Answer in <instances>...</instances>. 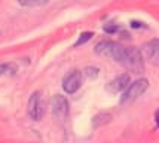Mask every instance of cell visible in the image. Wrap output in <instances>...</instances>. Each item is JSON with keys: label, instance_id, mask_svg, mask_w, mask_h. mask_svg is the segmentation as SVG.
Returning <instances> with one entry per match:
<instances>
[{"label": "cell", "instance_id": "cell-10", "mask_svg": "<svg viewBox=\"0 0 159 143\" xmlns=\"http://www.w3.org/2000/svg\"><path fill=\"white\" fill-rule=\"evenodd\" d=\"M16 70H18V67L15 63H2L0 64V78L7 75H15Z\"/></svg>", "mask_w": 159, "mask_h": 143}, {"label": "cell", "instance_id": "cell-16", "mask_svg": "<svg viewBox=\"0 0 159 143\" xmlns=\"http://www.w3.org/2000/svg\"><path fill=\"white\" fill-rule=\"evenodd\" d=\"M155 122L159 127V110H156V113H155Z\"/></svg>", "mask_w": 159, "mask_h": 143}, {"label": "cell", "instance_id": "cell-15", "mask_svg": "<svg viewBox=\"0 0 159 143\" xmlns=\"http://www.w3.org/2000/svg\"><path fill=\"white\" fill-rule=\"evenodd\" d=\"M129 26H131L132 28H143V27H146L144 26V22H141V21H131V22H129Z\"/></svg>", "mask_w": 159, "mask_h": 143}, {"label": "cell", "instance_id": "cell-11", "mask_svg": "<svg viewBox=\"0 0 159 143\" xmlns=\"http://www.w3.org/2000/svg\"><path fill=\"white\" fill-rule=\"evenodd\" d=\"M21 6L25 7H39V6H45L48 5L51 0H16Z\"/></svg>", "mask_w": 159, "mask_h": 143}, {"label": "cell", "instance_id": "cell-8", "mask_svg": "<svg viewBox=\"0 0 159 143\" xmlns=\"http://www.w3.org/2000/svg\"><path fill=\"white\" fill-rule=\"evenodd\" d=\"M113 46H115V42L113 41H101L95 45L94 51H95V54L101 55V57H109V58H110Z\"/></svg>", "mask_w": 159, "mask_h": 143}, {"label": "cell", "instance_id": "cell-13", "mask_svg": "<svg viewBox=\"0 0 159 143\" xmlns=\"http://www.w3.org/2000/svg\"><path fill=\"white\" fill-rule=\"evenodd\" d=\"M98 67H94V66H89V67H86L85 70H83V75L86 76L88 79H91V81H94V79H97L98 76Z\"/></svg>", "mask_w": 159, "mask_h": 143}, {"label": "cell", "instance_id": "cell-1", "mask_svg": "<svg viewBox=\"0 0 159 143\" xmlns=\"http://www.w3.org/2000/svg\"><path fill=\"white\" fill-rule=\"evenodd\" d=\"M119 64L134 75H140L144 72V60H143V54L139 48L125 46L124 54L119 60Z\"/></svg>", "mask_w": 159, "mask_h": 143}, {"label": "cell", "instance_id": "cell-4", "mask_svg": "<svg viewBox=\"0 0 159 143\" xmlns=\"http://www.w3.org/2000/svg\"><path fill=\"white\" fill-rule=\"evenodd\" d=\"M82 79H83V73L80 70H77V69L70 70L62 78V89L67 94H75L77 89L82 87Z\"/></svg>", "mask_w": 159, "mask_h": 143}, {"label": "cell", "instance_id": "cell-6", "mask_svg": "<svg viewBox=\"0 0 159 143\" xmlns=\"http://www.w3.org/2000/svg\"><path fill=\"white\" fill-rule=\"evenodd\" d=\"M129 83H131V76L128 73H122V75L116 76L115 79H111L106 85V89L111 94H119V93H124L125 89L129 87Z\"/></svg>", "mask_w": 159, "mask_h": 143}, {"label": "cell", "instance_id": "cell-9", "mask_svg": "<svg viewBox=\"0 0 159 143\" xmlns=\"http://www.w3.org/2000/svg\"><path fill=\"white\" fill-rule=\"evenodd\" d=\"M109 122H111V113H109V112H100L91 121L94 128H101L104 125H107Z\"/></svg>", "mask_w": 159, "mask_h": 143}, {"label": "cell", "instance_id": "cell-14", "mask_svg": "<svg viewBox=\"0 0 159 143\" xmlns=\"http://www.w3.org/2000/svg\"><path fill=\"white\" fill-rule=\"evenodd\" d=\"M104 31L109 34H113L116 31H119V26H116V24H107V26H104Z\"/></svg>", "mask_w": 159, "mask_h": 143}, {"label": "cell", "instance_id": "cell-2", "mask_svg": "<svg viewBox=\"0 0 159 143\" xmlns=\"http://www.w3.org/2000/svg\"><path fill=\"white\" fill-rule=\"evenodd\" d=\"M147 88H149V81L146 78H141V79L131 82L129 87L125 89L122 95H120V104H128V103H132L134 100H137L140 95L144 94Z\"/></svg>", "mask_w": 159, "mask_h": 143}, {"label": "cell", "instance_id": "cell-12", "mask_svg": "<svg viewBox=\"0 0 159 143\" xmlns=\"http://www.w3.org/2000/svg\"><path fill=\"white\" fill-rule=\"evenodd\" d=\"M92 36H94V33H92V31H83V33L79 36V39L76 41V43H75V48L85 45L88 41H91V39H92Z\"/></svg>", "mask_w": 159, "mask_h": 143}, {"label": "cell", "instance_id": "cell-5", "mask_svg": "<svg viewBox=\"0 0 159 143\" xmlns=\"http://www.w3.org/2000/svg\"><path fill=\"white\" fill-rule=\"evenodd\" d=\"M52 116L57 121H64L69 115V100L61 94H55L51 98Z\"/></svg>", "mask_w": 159, "mask_h": 143}, {"label": "cell", "instance_id": "cell-3", "mask_svg": "<svg viewBox=\"0 0 159 143\" xmlns=\"http://www.w3.org/2000/svg\"><path fill=\"white\" fill-rule=\"evenodd\" d=\"M27 112L33 121H40L43 118V115H45V103H43V97H42L40 91H34L30 95Z\"/></svg>", "mask_w": 159, "mask_h": 143}, {"label": "cell", "instance_id": "cell-7", "mask_svg": "<svg viewBox=\"0 0 159 143\" xmlns=\"http://www.w3.org/2000/svg\"><path fill=\"white\" fill-rule=\"evenodd\" d=\"M141 54H143L146 60H149L150 63L159 66V39H152L147 43H144Z\"/></svg>", "mask_w": 159, "mask_h": 143}]
</instances>
